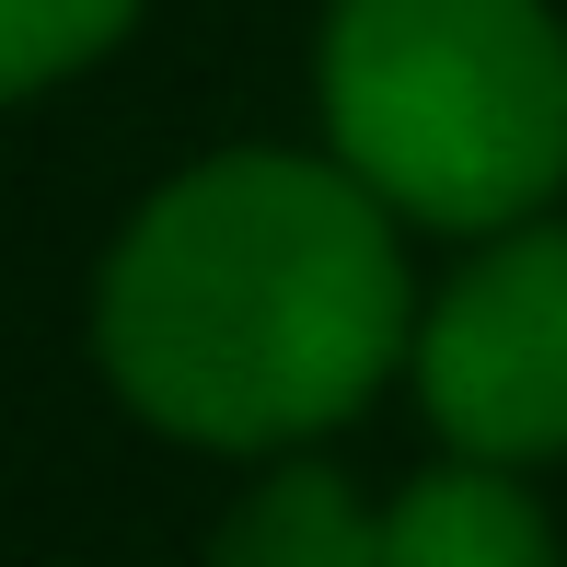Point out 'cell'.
Here are the masks:
<instances>
[{
  "mask_svg": "<svg viewBox=\"0 0 567 567\" xmlns=\"http://www.w3.org/2000/svg\"><path fill=\"white\" fill-rule=\"evenodd\" d=\"M105 382L197 452H290L405 359V244L313 151L186 163L93 290Z\"/></svg>",
  "mask_w": 567,
  "mask_h": 567,
  "instance_id": "6da1fadb",
  "label": "cell"
},
{
  "mask_svg": "<svg viewBox=\"0 0 567 567\" xmlns=\"http://www.w3.org/2000/svg\"><path fill=\"white\" fill-rule=\"evenodd\" d=\"M313 93L337 174L382 197V220L509 231L567 186L556 0H337Z\"/></svg>",
  "mask_w": 567,
  "mask_h": 567,
  "instance_id": "7a4b0ae2",
  "label": "cell"
},
{
  "mask_svg": "<svg viewBox=\"0 0 567 567\" xmlns=\"http://www.w3.org/2000/svg\"><path fill=\"white\" fill-rule=\"evenodd\" d=\"M429 429L463 463L567 452V220H509L417 324Z\"/></svg>",
  "mask_w": 567,
  "mask_h": 567,
  "instance_id": "3957f363",
  "label": "cell"
},
{
  "mask_svg": "<svg viewBox=\"0 0 567 567\" xmlns=\"http://www.w3.org/2000/svg\"><path fill=\"white\" fill-rule=\"evenodd\" d=\"M371 567H556V522L509 463H441L371 522Z\"/></svg>",
  "mask_w": 567,
  "mask_h": 567,
  "instance_id": "277c9868",
  "label": "cell"
},
{
  "mask_svg": "<svg viewBox=\"0 0 567 567\" xmlns=\"http://www.w3.org/2000/svg\"><path fill=\"white\" fill-rule=\"evenodd\" d=\"M209 567H371V509L348 498L337 463H278L220 522Z\"/></svg>",
  "mask_w": 567,
  "mask_h": 567,
  "instance_id": "5b68a950",
  "label": "cell"
},
{
  "mask_svg": "<svg viewBox=\"0 0 567 567\" xmlns=\"http://www.w3.org/2000/svg\"><path fill=\"white\" fill-rule=\"evenodd\" d=\"M127 23H140V0H0V105L93 70Z\"/></svg>",
  "mask_w": 567,
  "mask_h": 567,
  "instance_id": "8992f818",
  "label": "cell"
}]
</instances>
